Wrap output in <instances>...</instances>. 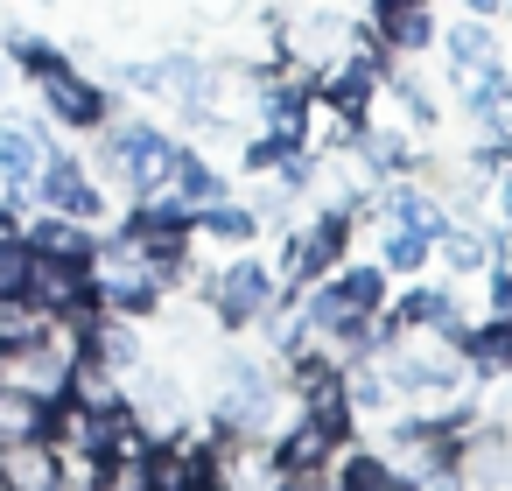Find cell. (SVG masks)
Segmentation results:
<instances>
[{
    "instance_id": "6da1fadb",
    "label": "cell",
    "mask_w": 512,
    "mask_h": 491,
    "mask_svg": "<svg viewBox=\"0 0 512 491\" xmlns=\"http://www.w3.org/2000/svg\"><path fill=\"white\" fill-rule=\"evenodd\" d=\"M85 281H92V302H99V309L134 316V323L162 316V302H169V288L148 274V260H141V246H134L127 232L92 239V253H85Z\"/></svg>"
},
{
    "instance_id": "7a4b0ae2",
    "label": "cell",
    "mask_w": 512,
    "mask_h": 491,
    "mask_svg": "<svg viewBox=\"0 0 512 491\" xmlns=\"http://www.w3.org/2000/svg\"><path fill=\"white\" fill-rule=\"evenodd\" d=\"M190 288L204 295V309L218 316V330H225V337H246V330L274 309V267H267L253 246H232V260H225V267H211V274H197Z\"/></svg>"
},
{
    "instance_id": "3957f363",
    "label": "cell",
    "mask_w": 512,
    "mask_h": 491,
    "mask_svg": "<svg viewBox=\"0 0 512 491\" xmlns=\"http://www.w3.org/2000/svg\"><path fill=\"white\" fill-rule=\"evenodd\" d=\"M358 36H365V22H351V15H330V8H309V15H281V57L309 64L316 78H323L330 64H344V57L358 50Z\"/></svg>"
},
{
    "instance_id": "277c9868",
    "label": "cell",
    "mask_w": 512,
    "mask_h": 491,
    "mask_svg": "<svg viewBox=\"0 0 512 491\" xmlns=\"http://www.w3.org/2000/svg\"><path fill=\"white\" fill-rule=\"evenodd\" d=\"M22 295H29L43 316H64V309L92 302L85 260H57V253H36V246H29V281H22Z\"/></svg>"
},
{
    "instance_id": "5b68a950",
    "label": "cell",
    "mask_w": 512,
    "mask_h": 491,
    "mask_svg": "<svg viewBox=\"0 0 512 491\" xmlns=\"http://www.w3.org/2000/svg\"><path fill=\"white\" fill-rule=\"evenodd\" d=\"M456 477H470V484H512V428L505 421H470L456 435Z\"/></svg>"
},
{
    "instance_id": "8992f818",
    "label": "cell",
    "mask_w": 512,
    "mask_h": 491,
    "mask_svg": "<svg viewBox=\"0 0 512 491\" xmlns=\"http://www.w3.org/2000/svg\"><path fill=\"white\" fill-rule=\"evenodd\" d=\"M456 92H463V113H470V127H477V134H491V141H512V71H505V64H484V71H470Z\"/></svg>"
},
{
    "instance_id": "52a82bcc",
    "label": "cell",
    "mask_w": 512,
    "mask_h": 491,
    "mask_svg": "<svg viewBox=\"0 0 512 491\" xmlns=\"http://www.w3.org/2000/svg\"><path fill=\"white\" fill-rule=\"evenodd\" d=\"M456 351H463V365H470V386H484V379H512V316L463 323V330H456Z\"/></svg>"
},
{
    "instance_id": "ba28073f",
    "label": "cell",
    "mask_w": 512,
    "mask_h": 491,
    "mask_svg": "<svg viewBox=\"0 0 512 491\" xmlns=\"http://www.w3.org/2000/svg\"><path fill=\"white\" fill-rule=\"evenodd\" d=\"M351 155L386 183V176H414L421 169V148H414V127L400 120V127H379V120H365L358 127V141H351Z\"/></svg>"
},
{
    "instance_id": "9c48e42d",
    "label": "cell",
    "mask_w": 512,
    "mask_h": 491,
    "mask_svg": "<svg viewBox=\"0 0 512 491\" xmlns=\"http://www.w3.org/2000/svg\"><path fill=\"white\" fill-rule=\"evenodd\" d=\"M442 50H449V85H463L470 71H484V64H498V29L484 22V15H456L442 36H435Z\"/></svg>"
},
{
    "instance_id": "30bf717a",
    "label": "cell",
    "mask_w": 512,
    "mask_h": 491,
    "mask_svg": "<svg viewBox=\"0 0 512 491\" xmlns=\"http://www.w3.org/2000/svg\"><path fill=\"white\" fill-rule=\"evenodd\" d=\"M435 260H442L449 281H477V274L491 267V232H484L477 218H449V225L435 232Z\"/></svg>"
},
{
    "instance_id": "8fae6325",
    "label": "cell",
    "mask_w": 512,
    "mask_h": 491,
    "mask_svg": "<svg viewBox=\"0 0 512 491\" xmlns=\"http://www.w3.org/2000/svg\"><path fill=\"white\" fill-rule=\"evenodd\" d=\"M386 309H393L400 323H428V330H463V302H456V288H449V281H421V274H414V281H407V288H400V295H393Z\"/></svg>"
},
{
    "instance_id": "7c38bea8",
    "label": "cell",
    "mask_w": 512,
    "mask_h": 491,
    "mask_svg": "<svg viewBox=\"0 0 512 491\" xmlns=\"http://www.w3.org/2000/svg\"><path fill=\"white\" fill-rule=\"evenodd\" d=\"M22 239H29L36 253L85 260V253H92V239H99V225H78V218H64V211H29V218H22Z\"/></svg>"
},
{
    "instance_id": "4fadbf2b",
    "label": "cell",
    "mask_w": 512,
    "mask_h": 491,
    "mask_svg": "<svg viewBox=\"0 0 512 491\" xmlns=\"http://www.w3.org/2000/svg\"><path fill=\"white\" fill-rule=\"evenodd\" d=\"M197 232L218 239V246H260V218H253V204H239L232 190L211 197V204H197Z\"/></svg>"
},
{
    "instance_id": "5bb4252c",
    "label": "cell",
    "mask_w": 512,
    "mask_h": 491,
    "mask_svg": "<svg viewBox=\"0 0 512 491\" xmlns=\"http://www.w3.org/2000/svg\"><path fill=\"white\" fill-rule=\"evenodd\" d=\"M428 260H435V239H428V232H414V225H386V239H379V267H386L393 281L428 274Z\"/></svg>"
},
{
    "instance_id": "9a60e30c",
    "label": "cell",
    "mask_w": 512,
    "mask_h": 491,
    "mask_svg": "<svg viewBox=\"0 0 512 491\" xmlns=\"http://www.w3.org/2000/svg\"><path fill=\"white\" fill-rule=\"evenodd\" d=\"M337 288H344V295H351L365 316L393 302V274H386L379 260H344V267H337Z\"/></svg>"
},
{
    "instance_id": "2e32d148",
    "label": "cell",
    "mask_w": 512,
    "mask_h": 491,
    "mask_svg": "<svg viewBox=\"0 0 512 491\" xmlns=\"http://www.w3.org/2000/svg\"><path fill=\"white\" fill-rule=\"evenodd\" d=\"M43 414H50V400L22 393V386H0V442H22V435H43Z\"/></svg>"
},
{
    "instance_id": "e0dca14e",
    "label": "cell",
    "mask_w": 512,
    "mask_h": 491,
    "mask_svg": "<svg viewBox=\"0 0 512 491\" xmlns=\"http://www.w3.org/2000/svg\"><path fill=\"white\" fill-rule=\"evenodd\" d=\"M491 183H498V225H512V169H498Z\"/></svg>"
},
{
    "instance_id": "ac0fdd59",
    "label": "cell",
    "mask_w": 512,
    "mask_h": 491,
    "mask_svg": "<svg viewBox=\"0 0 512 491\" xmlns=\"http://www.w3.org/2000/svg\"><path fill=\"white\" fill-rule=\"evenodd\" d=\"M456 8H463V15H484V22H498V15H505V0H456Z\"/></svg>"
},
{
    "instance_id": "d6986e66",
    "label": "cell",
    "mask_w": 512,
    "mask_h": 491,
    "mask_svg": "<svg viewBox=\"0 0 512 491\" xmlns=\"http://www.w3.org/2000/svg\"><path fill=\"white\" fill-rule=\"evenodd\" d=\"M505 15H512V0H505Z\"/></svg>"
}]
</instances>
